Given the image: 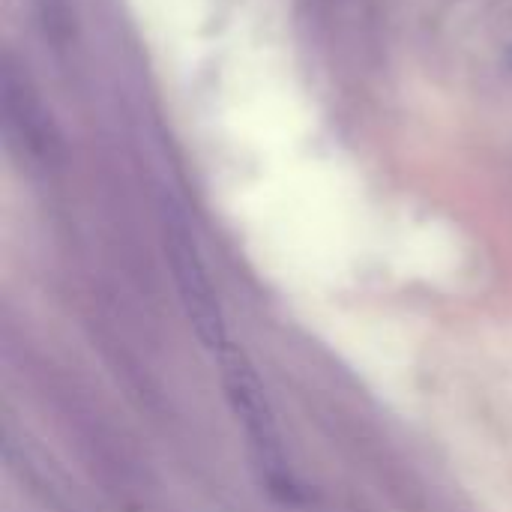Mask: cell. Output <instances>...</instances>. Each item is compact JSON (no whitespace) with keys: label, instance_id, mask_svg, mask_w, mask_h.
Returning <instances> with one entry per match:
<instances>
[{"label":"cell","instance_id":"cell-3","mask_svg":"<svg viewBox=\"0 0 512 512\" xmlns=\"http://www.w3.org/2000/svg\"><path fill=\"white\" fill-rule=\"evenodd\" d=\"M3 129L12 141H18L27 153H45L51 147V120L45 117L27 75L18 72V66L6 63L3 78Z\"/></svg>","mask_w":512,"mask_h":512},{"label":"cell","instance_id":"cell-2","mask_svg":"<svg viewBox=\"0 0 512 512\" xmlns=\"http://www.w3.org/2000/svg\"><path fill=\"white\" fill-rule=\"evenodd\" d=\"M162 243H165V258H168L192 333L210 354H222L225 348H231L225 315H222L216 288L210 282L207 264L201 258L195 231L189 228L183 207L174 204L171 198L162 201Z\"/></svg>","mask_w":512,"mask_h":512},{"label":"cell","instance_id":"cell-1","mask_svg":"<svg viewBox=\"0 0 512 512\" xmlns=\"http://www.w3.org/2000/svg\"><path fill=\"white\" fill-rule=\"evenodd\" d=\"M216 360H219V372H222L225 399L231 405L237 426L243 429V438H246V447H249V456H252V465H255L261 486L270 495L291 501L297 495V483L291 477L285 447H282V435H279L267 390H264L255 366L234 345L225 348L222 354H216Z\"/></svg>","mask_w":512,"mask_h":512}]
</instances>
